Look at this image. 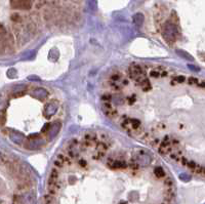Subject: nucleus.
<instances>
[{
  "mask_svg": "<svg viewBox=\"0 0 205 204\" xmlns=\"http://www.w3.org/2000/svg\"><path fill=\"white\" fill-rule=\"evenodd\" d=\"M174 185L151 151L89 131L54 160L43 204H172Z\"/></svg>",
  "mask_w": 205,
  "mask_h": 204,
  "instance_id": "nucleus-1",
  "label": "nucleus"
},
{
  "mask_svg": "<svg viewBox=\"0 0 205 204\" xmlns=\"http://www.w3.org/2000/svg\"><path fill=\"white\" fill-rule=\"evenodd\" d=\"M64 117L63 101L48 87L27 85L2 97V135L22 150L49 147L62 130Z\"/></svg>",
  "mask_w": 205,
  "mask_h": 204,
  "instance_id": "nucleus-2",
  "label": "nucleus"
},
{
  "mask_svg": "<svg viewBox=\"0 0 205 204\" xmlns=\"http://www.w3.org/2000/svg\"><path fill=\"white\" fill-rule=\"evenodd\" d=\"M1 173L6 174V195L8 194L6 202L1 204H28L32 186L23 165L8 156L5 158V155L2 154Z\"/></svg>",
  "mask_w": 205,
  "mask_h": 204,
  "instance_id": "nucleus-3",
  "label": "nucleus"
},
{
  "mask_svg": "<svg viewBox=\"0 0 205 204\" xmlns=\"http://www.w3.org/2000/svg\"><path fill=\"white\" fill-rule=\"evenodd\" d=\"M9 3L17 10H30L32 8V0H9Z\"/></svg>",
  "mask_w": 205,
  "mask_h": 204,
  "instance_id": "nucleus-4",
  "label": "nucleus"
}]
</instances>
